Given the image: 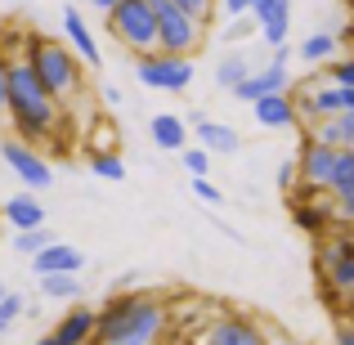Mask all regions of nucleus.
Here are the masks:
<instances>
[{
	"instance_id": "f257e3e1",
	"label": "nucleus",
	"mask_w": 354,
	"mask_h": 345,
	"mask_svg": "<svg viewBox=\"0 0 354 345\" xmlns=\"http://www.w3.org/2000/svg\"><path fill=\"white\" fill-rule=\"evenodd\" d=\"M171 328V305L153 292H117L99 305V332L95 341L113 345H162Z\"/></svg>"
},
{
	"instance_id": "f03ea898",
	"label": "nucleus",
	"mask_w": 354,
	"mask_h": 345,
	"mask_svg": "<svg viewBox=\"0 0 354 345\" xmlns=\"http://www.w3.org/2000/svg\"><path fill=\"white\" fill-rule=\"evenodd\" d=\"M63 126V104L41 86L27 59H9V130L27 144H50Z\"/></svg>"
},
{
	"instance_id": "7ed1b4c3",
	"label": "nucleus",
	"mask_w": 354,
	"mask_h": 345,
	"mask_svg": "<svg viewBox=\"0 0 354 345\" xmlns=\"http://www.w3.org/2000/svg\"><path fill=\"white\" fill-rule=\"evenodd\" d=\"M23 59L32 63V72L41 77V86L50 90L54 99H59L63 108L72 104V99L86 90V81H81V54L72 50L68 41H50V36H32L27 41V50H23Z\"/></svg>"
},
{
	"instance_id": "20e7f679",
	"label": "nucleus",
	"mask_w": 354,
	"mask_h": 345,
	"mask_svg": "<svg viewBox=\"0 0 354 345\" xmlns=\"http://www.w3.org/2000/svg\"><path fill=\"white\" fill-rule=\"evenodd\" d=\"M314 274H319L328 301L346 305L354 296V238L346 225H337L332 233H323L314 242Z\"/></svg>"
},
{
	"instance_id": "39448f33",
	"label": "nucleus",
	"mask_w": 354,
	"mask_h": 345,
	"mask_svg": "<svg viewBox=\"0 0 354 345\" xmlns=\"http://www.w3.org/2000/svg\"><path fill=\"white\" fill-rule=\"evenodd\" d=\"M108 32L117 45H126L130 54H153L157 50V9L153 0H121L108 14Z\"/></svg>"
},
{
	"instance_id": "423d86ee",
	"label": "nucleus",
	"mask_w": 354,
	"mask_h": 345,
	"mask_svg": "<svg viewBox=\"0 0 354 345\" xmlns=\"http://www.w3.org/2000/svg\"><path fill=\"white\" fill-rule=\"evenodd\" d=\"M153 9H157V50L193 59L202 50V41H207V23L193 18L189 9H180L175 0H157Z\"/></svg>"
},
{
	"instance_id": "0eeeda50",
	"label": "nucleus",
	"mask_w": 354,
	"mask_h": 345,
	"mask_svg": "<svg viewBox=\"0 0 354 345\" xmlns=\"http://www.w3.org/2000/svg\"><path fill=\"white\" fill-rule=\"evenodd\" d=\"M135 77H139L144 90L184 95V90L193 86V59H184V54H166V50L139 54V59H135Z\"/></svg>"
},
{
	"instance_id": "6e6552de",
	"label": "nucleus",
	"mask_w": 354,
	"mask_h": 345,
	"mask_svg": "<svg viewBox=\"0 0 354 345\" xmlns=\"http://www.w3.org/2000/svg\"><path fill=\"white\" fill-rule=\"evenodd\" d=\"M296 162H301V189H296V193H310V198L332 193V175H337V162H341V148L337 144H323V139L305 135Z\"/></svg>"
},
{
	"instance_id": "1a4fd4ad",
	"label": "nucleus",
	"mask_w": 354,
	"mask_h": 345,
	"mask_svg": "<svg viewBox=\"0 0 354 345\" xmlns=\"http://www.w3.org/2000/svg\"><path fill=\"white\" fill-rule=\"evenodd\" d=\"M0 162H5L32 193H41V189H50V184H54V166L45 162V153L36 144H27V139H18V135L0 144Z\"/></svg>"
},
{
	"instance_id": "9d476101",
	"label": "nucleus",
	"mask_w": 354,
	"mask_h": 345,
	"mask_svg": "<svg viewBox=\"0 0 354 345\" xmlns=\"http://www.w3.org/2000/svg\"><path fill=\"white\" fill-rule=\"evenodd\" d=\"M198 345H274V341H269V332L260 328L256 319H247V314H216V319L202 328Z\"/></svg>"
},
{
	"instance_id": "9b49d317",
	"label": "nucleus",
	"mask_w": 354,
	"mask_h": 345,
	"mask_svg": "<svg viewBox=\"0 0 354 345\" xmlns=\"http://www.w3.org/2000/svg\"><path fill=\"white\" fill-rule=\"evenodd\" d=\"M283 90H292V63H283V59L269 54V63H260V68H251L247 77H242V86L234 90V99H238V104H256V99L283 95Z\"/></svg>"
},
{
	"instance_id": "f8f14e48",
	"label": "nucleus",
	"mask_w": 354,
	"mask_h": 345,
	"mask_svg": "<svg viewBox=\"0 0 354 345\" xmlns=\"http://www.w3.org/2000/svg\"><path fill=\"white\" fill-rule=\"evenodd\" d=\"M296 108H301V117H310V121L337 117V113H346V86H337L332 77L310 81V86H305V95H296Z\"/></svg>"
},
{
	"instance_id": "ddd939ff",
	"label": "nucleus",
	"mask_w": 354,
	"mask_h": 345,
	"mask_svg": "<svg viewBox=\"0 0 354 345\" xmlns=\"http://www.w3.org/2000/svg\"><path fill=\"white\" fill-rule=\"evenodd\" d=\"M292 220H296V229L310 233L314 242H319L323 233H332V229L341 225L337 211H332V198H310V193H296V202H292Z\"/></svg>"
},
{
	"instance_id": "4468645a",
	"label": "nucleus",
	"mask_w": 354,
	"mask_h": 345,
	"mask_svg": "<svg viewBox=\"0 0 354 345\" xmlns=\"http://www.w3.org/2000/svg\"><path fill=\"white\" fill-rule=\"evenodd\" d=\"M189 130H193V139H198L211 157H234L238 148H242L238 130L225 126V121H216V117H207V113H193L189 117Z\"/></svg>"
},
{
	"instance_id": "2eb2a0df",
	"label": "nucleus",
	"mask_w": 354,
	"mask_h": 345,
	"mask_svg": "<svg viewBox=\"0 0 354 345\" xmlns=\"http://www.w3.org/2000/svg\"><path fill=\"white\" fill-rule=\"evenodd\" d=\"M251 18L260 23V36H265L269 50L287 45V32H292V0H251Z\"/></svg>"
},
{
	"instance_id": "dca6fc26",
	"label": "nucleus",
	"mask_w": 354,
	"mask_h": 345,
	"mask_svg": "<svg viewBox=\"0 0 354 345\" xmlns=\"http://www.w3.org/2000/svg\"><path fill=\"white\" fill-rule=\"evenodd\" d=\"M251 113H256V126H265V130H296V126H301V108H296V95H292V90L256 99V104H251Z\"/></svg>"
},
{
	"instance_id": "f3484780",
	"label": "nucleus",
	"mask_w": 354,
	"mask_h": 345,
	"mask_svg": "<svg viewBox=\"0 0 354 345\" xmlns=\"http://www.w3.org/2000/svg\"><path fill=\"white\" fill-rule=\"evenodd\" d=\"M50 332L59 337V345H90L99 332V310L95 305H72V310H63V319Z\"/></svg>"
},
{
	"instance_id": "a211bd4d",
	"label": "nucleus",
	"mask_w": 354,
	"mask_h": 345,
	"mask_svg": "<svg viewBox=\"0 0 354 345\" xmlns=\"http://www.w3.org/2000/svg\"><path fill=\"white\" fill-rule=\"evenodd\" d=\"M81 269H86V256H81L72 242H59V238L32 256V274L36 278H45V274H81Z\"/></svg>"
},
{
	"instance_id": "6ab92c4d",
	"label": "nucleus",
	"mask_w": 354,
	"mask_h": 345,
	"mask_svg": "<svg viewBox=\"0 0 354 345\" xmlns=\"http://www.w3.org/2000/svg\"><path fill=\"white\" fill-rule=\"evenodd\" d=\"M63 36H68V45L81 54V63H86V68H99V63H104L95 32H90V23L81 18V9H77V5H68V9H63Z\"/></svg>"
},
{
	"instance_id": "aec40b11",
	"label": "nucleus",
	"mask_w": 354,
	"mask_h": 345,
	"mask_svg": "<svg viewBox=\"0 0 354 345\" xmlns=\"http://www.w3.org/2000/svg\"><path fill=\"white\" fill-rule=\"evenodd\" d=\"M0 220H5L14 233H23V229H41L45 225V207L32 198V189L27 193H14V198H5L0 202Z\"/></svg>"
},
{
	"instance_id": "412c9836",
	"label": "nucleus",
	"mask_w": 354,
	"mask_h": 345,
	"mask_svg": "<svg viewBox=\"0 0 354 345\" xmlns=\"http://www.w3.org/2000/svg\"><path fill=\"white\" fill-rule=\"evenodd\" d=\"M148 135H153V144L162 148V153H184L189 148V121L175 117V113H157L153 121H148Z\"/></svg>"
},
{
	"instance_id": "4be33fe9",
	"label": "nucleus",
	"mask_w": 354,
	"mask_h": 345,
	"mask_svg": "<svg viewBox=\"0 0 354 345\" xmlns=\"http://www.w3.org/2000/svg\"><path fill=\"white\" fill-rule=\"evenodd\" d=\"M310 135L323 139V144H337V148H354V108H346L337 117H319Z\"/></svg>"
},
{
	"instance_id": "5701e85b",
	"label": "nucleus",
	"mask_w": 354,
	"mask_h": 345,
	"mask_svg": "<svg viewBox=\"0 0 354 345\" xmlns=\"http://www.w3.org/2000/svg\"><path fill=\"white\" fill-rule=\"evenodd\" d=\"M337 50H341V41L332 32H310L301 45H296V59L310 63V68H328V63L337 59Z\"/></svg>"
},
{
	"instance_id": "b1692460",
	"label": "nucleus",
	"mask_w": 354,
	"mask_h": 345,
	"mask_svg": "<svg viewBox=\"0 0 354 345\" xmlns=\"http://www.w3.org/2000/svg\"><path fill=\"white\" fill-rule=\"evenodd\" d=\"M251 68H256V63H251L242 50H229V54H220V63H216V86L234 95V90L242 86V77H247Z\"/></svg>"
},
{
	"instance_id": "393cba45",
	"label": "nucleus",
	"mask_w": 354,
	"mask_h": 345,
	"mask_svg": "<svg viewBox=\"0 0 354 345\" xmlns=\"http://www.w3.org/2000/svg\"><path fill=\"white\" fill-rule=\"evenodd\" d=\"M41 296L45 301H81V278L77 274H45Z\"/></svg>"
},
{
	"instance_id": "a878e982",
	"label": "nucleus",
	"mask_w": 354,
	"mask_h": 345,
	"mask_svg": "<svg viewBox=\"0 0 354 345\" xmlns=\"http://www.w3.org/2000/svg\"><path fill=\"white\" fill-rule=\"evenodd\" d=\"M90 171L108 184L126 180V162H121V153H113V148H95V153H90Z\"/></svg>"
},
{
	"instance_id": "bb28decb",
	"label": "nucleus",
	"mask_w": 354,
	"mask_h": 345,
	"mask_svg": "<svg viewBox=\"0 0 354 345\" xmlns=\"http://www.w3.org/2000/svg\"><path fill=\"white\" fill-rule=\"evenodd\" d=\"M50 242H54V233L45 229V225H41V229H23V233H14V251H18V256H27V260H32L36 251H45Z\"/></svg>"
},
{
	"instance_id": "cd10ccee",
	"label": "nucleus",
	"mask_w": 354,
	"mask_h": 345,
	"mask_svg": "<svg viewBox=\"0 0 354 345\" xmlns=\"http://www.w3.org/2000/svg\"><path fill=\"white\" fill-rule=\"evenodd\" d=\"M23 314H27V301H23V296H18V292H9L5 301H0V337H5V332L14 328L18 319H23Z\"/></svg>"
},
{
	"instance_id": "c85d7f7f",
	"label": "nucleus",
	"mask_w": 354,
	"mask_h": 345,
	"mask_svg": "<svg viewBox=\"0 0 354 345\" xmlns=\"http://www.w3.org/2000/svg\"><path fill=\"white\" fill-rule=\"evenodd\" d=\"M180 162L189 166V175H193V180H198V175H211V153H207L202 144H189V148L180 153Z\"/></svg>"
},
{
	"instance_id": "c756f323",
	"label": "nucleus",
	"mask_w": 354,
	"mask_h": 345,
	"mask_svg": "<svg viewBox=\"0 0 354 345\" xmlns=\"http://www.w3.org/2000/svg\"><path fill=\"white\" fill-rule=\"evenodd\" d=\"M323 72H328V77L337 81V86L354 90V54H341V59H332V63H328V68H323Z\"/></svg>"
},
{
	"instance_id": "7c9ffc66",
	"label": "nucleus",
	"mask_w": 354,
	"mask_h": 345,
	"mask_svg": "<svg viewBox=\"0 0 354 345\" xmlns=\"http://www.w3.org/2000/svg\"><path fill=\"white\" fill-rule=\"evenodd\" d=\"M193 198H198L202 207H225V193H220L207 175H198V180H193Z\"/></svg>"
},
{
	"instance_id": "2f4dec72",
	"label": "nucleus",
	"mask_w": 354,
	"mask_h": 345,
	"mask_svg": "<svg viewBox=\"0 0 354 345\" xmlns=\"http://www.w3.org/2000/svg\"><path fill=\"white\" fill-rule=\"evenodd\" d=\"M251 32H260V23H256V18H251V14H238L234 23L225 27V41H247Z\"/></svg>"
},
{
	"instance_id": "473e14b6",
	"label": "nucleus",
	"mask_w": 354,
	"mask_h": 345,
	"mask_svg": "<svg viewBox=\"0 0 354 345\" xmlns=\"http://www.w3.org/2000/svg\"><path fill=\"white\" fill-rule=\"evenodd\" d=\"M9 126V54H0V130Z\"/></svg>"
},
{
	"instance_id": "72a5a7b5",
	"label": "nucleus",
	"mask_w": 354,
	"mask_h": 345,
	"mask_svg": "<svg viewBox=\"0 0 354 345\" xmlns=\"http://www.w3.org/2000/svg\"><path fill=\"white\" fill-rule=\"evenodd\" d=\"M175 5H180V9H189V14H193V18H202V23L211 18V0H175Z\"/></svg>"
},
{
	"instance_id": "f704fd0d",
	"label": "nucleus",
	"mask_w": 354,
	"mask_h": 345,
	"mask_svg": "<svg viewBox=\"0 0 354 345\" xmlns=\"http://www.w3.org/2000/svg\"><path fill=\"white\" fill-rule=\"evenodd\" d=\"M332 345H354V323L350 319L337 323V337H332Z\"/></svg>"
},
{
	"instance_id": "c9c22d12",
	"label": "nucleus",
	"mask_w": 354,
	"mask_h": 345,
	"mask_svg": "<svg viewBox=\"0 0 354 345\" xmlns=\"http://www.w3.org/2000/svg\"><path fill=\"white\" fill-rule=\"evenodd\" d=\"M225 5V14L229 18H238V14H251V0H220Z\"/></svg>"
},
{
	"instance_id": "e433bc0d",
	"label": "nucleus",
	"mask_w": 354,
	"mask_h": 345,
	"mask_svg": "<svg viewBox=\"0 0 354 345\" xmlns=\"http://www.w3.org/2000/svg\"><path fill=\"white\" fill-rule=\"evenodd\" d=\"M104 104H113V108L121 104V90L117 86H104Z\"/></svg>"
},
{
	"instance_id": "4c0bfd02",
	"label": "nucleus",
	"mask_w": 354,
	"mask_h": 345,
	"mask_svg": "<svg viewBox=\"0 0 354 345\" xmlns=\"http://www.w3.org/2000/svg\"><path fill=\"white\" fill-rule=\"evenodd\" d=\"M90 5H95V9H104V14H113V9L121 5V0H90Z\"/></svg>"
},
{
	"instance_id": "58836bf2",
	"label": "nucleus",
	"mask_w": 354,
	"mask_h": 345,
	"mask_svg": "<svg viewBox=\"0 0 354 345\" xmlns=\"http://www.w3.org/2000/svg\"><path fill=\"white\" fill-rule=\"evenodd\" d=\"M32 345H59V337H54V332H45V337H36Z\"/></svg>"
},
{
	"instance_id": "ea45409f",
	"label": "nucleus",
	"mask_w": 354,
	"mask_h": 345,
	"mask_svg": "<svg viewBox=\"0 0 354 345\" xmlns=\"http://www.w3.org/2000/svg\"><path fill=\"white\" fill-rule=\"evenodd\" d=\"M341 310H346V319L354 323V296H350V301H346V305H341Z\"/></svg>"
},
{
	"instance_id": "a19ab883",
	"label": "nucleus",
	"mask_w": 354,
	"mask_h": 345,
	"mask_svg": "<svg viewBox=\"0 0 354 345\" xmlns=\"http://www.w3.org/2000/svg\"><path fill=\"white\" fill-rule=\"evenodd\" d=\"M346 108H354V90H346Z\"/></svg>"
},
{
	"instance_id": "79ce46f5",
	"label": "nucleus",
	"mask_w": 354,
	"mask_h": 345,
	"mask_svg": "<svg viewBox=\"0 0 354 345\" xmlns=\"http://www.w3.org/2000/svg\"><path fill=\"white\" fill-rule=\"evenodd\" d=\"M5 296H9V287H5V283H0V301H5Z\"/></svg>"
},
{
	"instance_id": "37998d69",
	"label": "nucleus",
	"mask_w": 354,
	"mask_h": 345,
	"mask_svg": "<svg viewBox=\"0 0 354 345\" xmlns=\"http://www.w3.org/2000/svg\"><path fill=\"white\" fill-rule=\"evenodd\" d=\"M90 345H113V341H90Z\"/></svg>"
},
{
	"instance_id": "c03bdc74",
	"label": "nucleus",
	"mask_w": 354,
	"mask_h": 345,
	"mask_svg": "<svg viewBox=\"0 0 354 345\" xmlns=\"http://www.w3.org/2000/svg\"><path fill=\"white\" fill-rule=\"evenodd\" d=\"M346 229H350V238H354V225H346Z\"/></svg>"
}]
</instances>
